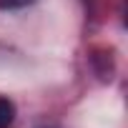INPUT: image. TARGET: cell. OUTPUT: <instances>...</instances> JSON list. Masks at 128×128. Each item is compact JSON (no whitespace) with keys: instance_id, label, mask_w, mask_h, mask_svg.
I'll use <instances>...</instances> for the list:
<instances>
[{"instance_id":"obj_1","label":"cell","mask_w":128,"mask_h":128,"mask_svg":"<svg viewBox=\"0 0 128 128\" xmlns=\"http://www.w3.org/2000/svg\"><path fill=\"white\" fill-rule=\"evenodd\" d=\"M13 120H15V103L0 98V128H10Z\"/></svg>"},{"instance_id":"obj_2","label":"cell","mask_w":128,"mask_h":128,"mask_svg":"<svg viewBox=\"0 0 128 128\" xmlns=\"http://www.w3.org/2000/svg\"><path fill=\"white\" fill-rule=\"evenodd\" d=\"M33 3L35 0H0V10H20V8H28Z\"/></svg>"}]
</instances>
